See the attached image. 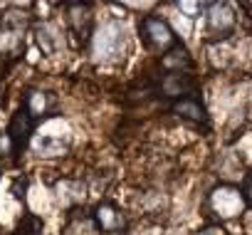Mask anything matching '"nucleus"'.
<instances>
[{"mask_svg": "<svg viewBox=\"0 0 252 235\" xmlns=\"http://www.w3.org/2000/svg\"><path fill=\"white\" fill-rule=\"evenodd\" d=\"M247 198H250V203H252V176H250V183H247Z\"/></svg>", "mask_w": 252, "mask_h": 235, "instance_id": "nucleus-18", "label": "nucleus"}, {"mask_svg": "<svg viewBox=\"0 0 252 235\" xmlns=\"http://www.w3.org/2000/svg\"><path fill=\"white\" fill-rule=\"evenodd\" d=\"M32 127H35V119L28 114V109L23 106L15 116H13V122H10V132H8V139L13 141V151H23V146L28 144L30 134H32Z\"/></svg>", "mask_w": 252, "mask_h": 235, "instance_id": "nucleus-6", "label": "nucleus"}, {"mask_svg": "<svg viewBox=\"0 0 252 235\" xmlns=\"http://www.w3.org/2000/svg\"><path fill=\"white\" fill-rule=\"evenodd\" d=\"M178 8H181V10H188V13H200L205 5H200V3H181Z\"/></svg>", "mask_w": 252, "mask_h": 235, "instance_id": "nucleus-16", "label": "nucleus"}, {"mask_svg": "<svg viewBox=\"0 0 252 235\" xmlns=\"http://www.w3.org/2000/svg\"><path fill=\"white\" fill-rule=\"evenodd\" d=\"M161 62H163V67L168 69V72H183L186 67H190V57H188V50L178 42L173 50H168L163 57H161Z\"/></svg>", "mask_w": 252, "mask_h": 235, "instance_id": "nucleus-10", "label": "nucleus"}, {"mask_svg": "<svg viewBox=\"0 0 252 235\" xmlns=\"http://www.w3.org/2000/svg\"><path fill=\"white\" fill-rule=\"evenodd\" d=\"M141 40H144L146 50H154V52H168L178 45L168 23L161 18H154V15H146L141 20Z\"/></svg>", "mask_w": 252, "mask_h": 235, "instance_id": "nucleus-2", "label": "nucleus"}, {"mask_svg": "<svg viewBox=\"0 0 252 235\" xmlns=\"http://www.w3.org/2000/svg\"><path fill=\"white\" fill-rule=\"evenodd\" d=\"M193 235H225V230L210 225V228H203V230H198V233H193Z\"/></svg>", "mask_w": 252, "mask_h": 235, "instance_id": "nucleus-15", "label": "nucleus"}, {"mask_svg": "<svg viewBox=\"0 0 252 235\" xmlns=\"http://www.w3.org/2000/svg\"><path fill=\"white\" fill-rule=\"evenodd\" d=\"M210 205L220 218L227 220V218H235L245 210V196L235 186H218L210 193Z\"/></svg>", "mask_w": 252, "mask_h": 235, "instance_id": "nucleus-3", "label": "nucleus"}, {"mask_svg": "<svg viewBox=\"0 0 252 235\" xmlns=\"http://www.w3.org/2000/svg\"><path fill=\"white\" fill-rule=\"evenodd\" d=\"M35 149H37L40 154H45V156H52V154H60L64 146H62V144H55L52 139H40V141L35 144Z\"/></svg>", "mask_w": 252, "mask_h": 235, "instance_id": "nucleus-14", "label": "nucleus"}, {"mask_svg": "<svg viewBox=\"0 0 252 235\" xmlns=\"http://www.w3.org/2000/svg\"><path fill=\"white\" fill-rule=\"evenodd\" d=\"M208 35L215 37V40H225L232 35L235 30V13L227 3H213L208 5Z\"/></svg>", "mask_w": 252, "mask_h": 235, "instance_id": "nucleus-4", "label": "nucleus"}, {"mask_svg": "<svg viewBox=\"0 0 252 235\" xmlns=\"http://www.w3.org/2000/svg\"><path fill=\"white\" fill-rule=\"evenodd\" d=\"M23 45V25L13 18V13H8L3 18V28H0V50L5 52H15Z\"/></svg>", "mask_w": 252, "mask_h": 235, "instance_id": "nucleus-8", "label": "nucleus"}, {"mask_svg": "<svg viewBox=\"0 0 252 235\" xmlns=\"http://www.w3.org/2000/svg\"><path fill=\"white\" fill-rule=\"evenodd\" d=\"M124 52V28L116 20H106L94 35V55L101 62H111Z\"/></svg>", "mask_w": 252, "mask_h": 235, "instance_id": "nucleus-1", "label": "nucleus"}, {"mask_svg": "<svg viewBox=\"0 0 252 235\" xmlns=\"http://www.w3.org/2000/svg\"><path fill=\"white\" fill-rule=\"evenodd\" d=\"M69 23H72V28H74V33H79L82 37L89 33V23H92V15H89V10L87 8H82V5H69Z\"/></svg>", "mask_w": 252, "mask_h": 235, "instance_id": "nucleus-12", "label": "nucleus"}, {"mask_svg": "<svg viewBox=\"0 0 252 235\" xmlns=\"http://www.w3.org/2000/svg\"><path fill=\"white\" fill-rule=\"evenodd\" d=\"M37 40H40V45L45 47V52H55L57 50V45H60V37H57V30L52 28V25H42L40 28V35H37Z\"/></svg>", "mask_w": 252, "mask_h": 235, "instance_id": "nucleus-13", "label": "nucleus"}, {"mask_svg": "<svg viewBox=\"0 0 252 235\" xmlns=\"http://www.w3.org/2000/svg\"><path fill=\"white\" fill-rule=\"evenodd\" d=\"M5 149H8V136H0V156L5 154Z\"/></svg>", "mask_w": 252, "mask_h": 235, "instance_id": "nucleus-17", "label": "nucleus"}, {"mask_svg": "<svg viewBox=\"0 0 252 235\" xmlns=\"http://www.w3.org/2000/svg\"><path fill=\"white\" fill-rule=\"evenodd\" d=\"M47 94L45 92H30L28 94V99H25V109H28V114L32 116V119L37 122L40 116H45V111H47Z\"/></svg>", "mask_w": 252, "mask_h": 235, "instance_id": "nucleus-11", "label": "nucleus"}, {"mask_svg": "<svg viewBox=\"0 0 252 235\" xmlns=\"http://www.w3.org/2000/svg\"><path fill=\"white\" fill-rule=\"evenodd\" d=\"M173 111L178 114V116H183V119H190V122H195V124H205L208 122V116H205V106L195 99V97H188V99H178L176 104H173Z\"/></svg>", "mask_w": 252, "mask_h": 235, "instance_id": "nucleus-9", "label": "nucleus"}, {"mask_svg": "<svg viewBox=\"0 0 252 235\" xmlns=\"http://www.w3.org/2000/svg\"><path fill=\"white\" fill-rule=\"evenodd\" d=\"M161 92L171 99H188L195 94V79L186 72H168L161 79Z\"/></svg>", "mask_w": 252, "mask_h": 235, "instance_id": "nucleus-5", "label": "nucleus"}, {"mask_svg": "<svg viewBox=\"0 0 252 235\" xmlns=\"http://www.w3.org/2000/svg\"><path fill=\"white\" fill-rule=\"evenodd\" d=\"M94 220H96L99 230H104V233H119L126 228V218L114 203H99L94 210Z\"/></svg>", "mask_w": 252, "mask_h": 235, "instance_id": "nucleus-7", "label": "nucleus"}]
</instances>
